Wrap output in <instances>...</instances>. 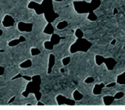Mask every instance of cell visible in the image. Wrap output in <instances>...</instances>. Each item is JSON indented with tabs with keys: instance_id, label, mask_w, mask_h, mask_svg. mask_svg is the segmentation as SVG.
<instances>
[{
	"instance_id": "obj_2",
	"label": "cell",
	"mask_w": 125,
	"mask_h": 110,
	"mask_svg": "<svg viewBox=\"0 0 125 110\" xmlns=\"http://www.w3.org/2000/svg\"><path fill=\"white\" fill-rule=\"evenodd\" d=\"M54 65L49 73L45 77L41 76L40 85L47 86L48 89L42 92L40 99L43 105L60 106L57 97L62 96L68 99L75 101L74 92L77 90L76 84L63 71L64 65L63 60L54 58Z\"/></svg>"
},
{
	"instance_id": "obj_19",
	"label": "cell",
	"mask_w": 125,
	"mask_h": 110,
	"mask_svg": "<svg viewBox=\"0 0 125 110\" xmlns=\"http://www.w3.org/2000/svg\"><path fill=\"white\" fill-rule=\"evenodd\" d=\"M22 78H24L25 80H27V81H31V80H32V77L26 75H22Z\"/></svg>"
},
{
	"instance_id": "obj_8",
	"label": "cell",
	"mask_w": 125,
	"mask_h": 110,
	"mask_svg": "<svg viewBox=\"0 0 125 110\" xmlns=\"http://www.w3.org/2000/svg\"><path fill=\"white\" fill-rule=\"evenodd\" d=\"M116 0H100V5L94 10L95 15L98 17H108L112 15L116 10Z\"/></svg>"
},
{
	"instance_id": "obj_21",
	"label": "cell",
	"mask_w": 125,
	"mask_h": 110,
	"mask_svg": "<svg viewBox=\"0 0 125 110\" xmlns=\"http://www.w3.org/2000/svg\"><path fill=\"white\" fill-rule=\"evenodd\" d=\"M21 77H22V75H21V74H18V75H17L16 76L13 77L11 78V80H15V79H18V78H21Z\"/></svg>"
},
{
	"instance_id": "obj_20",
	"label": "cell",
	"mask_w": 125,
	"mask_h": 110,
	"mask_svg": "<svg viewBox=\"0 0 125 110\" xmlns=\"http://www.w3.org/2000/svg\"><path fill=\"white\" fill-rule=\"evenodd\" d=\"M5 73V68L2 66H0V76H2L4 75Z\"/></svg>"
},
{
	"instance_id": "obj_18",
	"label": "cell",
	"mask_w": 125,
	"mask_h": 110,
	"mask_svg": "<svg viewBox=\"0 0 125 110\" xmlns=\"http://www.w3.org/2000/svg\"><path fill=\"white\" fill-rule=\"evenodd\" d=\"M32 60L31 59H27L25 60L24 62H23L22 63L20 64V68H31V66H32Z\"/></svg>"
},
{
	"instance_id": "obj_11",
	"label": "cell",
	"mask_w": 125,
	"mask_h": 110,
	"mask_svg": "<svg viewBox=\"0 0 125 110\" xmlns=\"http://www.w3.org/2000/svg\"><path fill=\"white\" fill-rule=\"evenodd\" d=\"M95 84L93 81L91 83H87L86 81L80 82L79 84H77V91H78L80 94L83 96H86V95H90L93 93L94 89Z\"/></svg>"
},
{
	"instance_id": "obj_24",
	"label": "cell",
	"mask_w": 125,
	"mask_h": 110,
	"mask_svg": "<svg viewBox=\"0 0 125 110\" xmlns=\"http://www.w3.org/2000/svg\"><path fill=\"white\" fill-rule=\"evenodd\" d=\"M123 61L124 62V63H125V58H124V59H123Z\"/></svg>"
},
{
	"instance_id": "obj_7",
	"label": "cell",
	"mask_w": 125,
	"mask_h": 110,
	"mask_svg": "<svg viewBox=\"0 0 125 110\" xmlns=\"http://www.w3.org/2000/svg\"><path fill=\"white\" fill-rule=\"evenodd\" d=\"M40 84L41 75H33L31 81H28L27 84L24 91L22 92V96L24 97H28L31 93H34L37 100L40 101L42 97V93L40 92Z\"/></svg>"
},
{
	"instance_id": "obj_12",
	"label": "cell",
	"mask_w": 125,
	"mask_h": 110,
	"mask_svg": "<svg viewBox=\"0 0 125 110\" xmlns=\"http://www.w3.org/2000/svg\"><path fill=\"white\" fill-rule=\"evenodd\" d=\"M76 33V31L69 30L68 28H63V29H58V27L53 28V34H56L60 37H66L67 36L74 34Z\"/></svg>"
},
{
	"instance_id": "obj_16",
	"label": "cell",
	"mask_w": 125,
	"mask_h": 110,
	"mask_svg": "<svg viewBox=\"0 0 125 110\" xmlns=\"http://www.w3.org/2000/svg\"><path fill=\"white\" fill-rule=\"evenodd\" d=\"M25 41H26L25 36H20V37L18 39H14V40H12L10 42H9V46H10V47L15 46H18V44H20L21 43H23Z\"/></svg>"
},
{
	"instance_id": "obj_6",
	"label": "cell",
	"mask_w": 125,
	"mask_h": 110,
	"mask_svg": "<svg viewBox=\"0 0 125 110\" xmlns=\"http://www.w3.org/2000/svg\"><path fill=\"white\" fill-rule=\"evenodd\" d=\"M77 40L78 38L76 33L67 36L64 39L60 40L59 42L55 44L51 49L52 55L56 59L63 60L64 58H69L72 53L71 52V47L77 41Z\"/></svg>"
},
{
	"instance_id": "obj_3",
	"label": "cell",
	"mask_w": 125,
	"mask_h": 110,
	"mask_svg": "<svg viewBox=\"0 0 125 110\" xmlns=\"http://www.w3.org/2000/svg\"><path fill=\"white\" fill-rule=\"evenodd\" d=\"M52 4V9L55 13L58 14L56 18L51 25L53 28L57 27L58 24L63 21L67 22L68 25L65 27L71 31H77L78 29L82 28L88 21L89 19V13H78L75 9L74 2H83V0H51Z\"/></svg>"
},
{
	"instance_id": "obj_22",
	"label": "cell",
	"mask_w": 125,
	"mask_h": 110,
	"mask_svg": "<svg viewBox=\"0 0 125 110\" xmlns=\"http://www.w3.org/2000/svg\"><path fill=\"white\" fill-rule=\"evenodd\" d=\"M15 98H16V96L12 97V98H11V99H10V100L9 101L8 103H9V104H10V103H11V102H13L14 101V99H15Z\"/></svg>"
},
{
	"instance_id": "obj_14",
	"label": "cell",
	"mask_w": 125,
	"mask_h": 110,
	"mask_svg": "<svg viewBox=\"0 0 125 110\" xmlns=\"http://www.w3.org/2000/svg\"><path fill=\"white\" fill-rule=\"evenodd\" d=\"M116 10L125 17V0H116Z\"/></svg>"
},
{
	"instance_id": "obj_10",
	"label": "cell",
	"mask_w": 125,
	"mask_h": 110,
	"mask_svg": "<svg viewBox=\"0 0 125 110\" xmlns=\"http://www.w3.org/2000/svg\"><path fill=\"white\" fill-rule=\"evenodd\" d=\"M123 93V94H125V84H119L115 83L113 87H107L105 86L102 89L101 94L105 97H115L117 93Z\"/></svg>"
},
{
	"instance_id": "obj_9",
	"label": "cell",
	"mask_w": 125,
	"mask_h": 110,
	"mask_svg": "<svg viewBox=\"0 0 125 110\" xmlns=\"http://www.w3.org/2000/svg\"><path fill=\"white\" fill-rule=\"evenodd\" d=\"M74 106H105L104 97L100 94L94 93L90 95L83 96L80 100H75Z\"/></svg>"
},
{
	"instance_id": "obj_4",
	"label": "cell",
	"mask_w": 125,
	"mask_h": 110,
	"mask_svg": "<svg viewBox=\"0 0 125 110\" xmlns=\"http://www.w3.org/2000/svg\"><path fill=\"white\" fill-rule=\"evenodd\" d=\"M95 56L89 50L71 53L69 57L71 61L67 65H64L63 71L76 84L86 81L87 78L92 77L93 69L97 64Z\"/></svg>"
},
{
	"instance_id": "obj_5",
	"label": "cell",
	"mask_w": 125,
	"mask_h": 110,
	"mask_svg": "<svg viewBox=\"0 0 125 110\" xmlns=\"http://www.w3.org/2000/svg\"><path fill=\"white\" fill-rule=\"evenodd\" d=\"M91 77L93 78V82L96 85L102 84L104 86H107L117 83L118 76L115 74L113 69L109 70L106 64L102 62L101 65H95Z\"/></svg>"
},
{
	"instance_id": "obj_15",
	"label": "cell",
	"mask_w": 125,
	"mask_h": 110,
	"mask_svg": "<svg viewBox=\"0 0 125 110\" xmlns=\"http://www.w3.org/2000/svg\"><path fill=\"white\" fill-rule=\"evenodd\" d=\"M2 24L5 27H12L14 24V19L9 14H6L3 18V21H2Z\"/></svg>"
},
{
	"instance_id": "obj_1",
	"label": "cell",
	"mask_w": 125,
	"mask_h": 110,
	"mask_svg": "<svg viewBox=\"0 0 125 110\" xmlns=\"http://www.w3.org/2000/svg\"><path fill=\"white\" fill-rule=\"evenodd\" d=\"M83 37L93 43L107 44L113 41L125 43V17L117 12L108 17L90 20L80 28Z\"/></svg>"
},
{
	"instance_id": "obj_25",
	"label": "cell",
	"mask_w": 125,
	"mask_h": 110,
	"mask_svg": "<svg viewBox=\"0 0 125 110\" xmlns=\"http://www.w3.org/2000/svg\"><path fill=\"white\" fill-rule=\"evenodd\" d=\"M0 24H2V21H0Z\"/></svg>"
},
{
	"instance_id": "obj_17",
	"label": "cell",
	"mask_w": 125,
	"mask_h": 110,
	"mask_svg": "<svg viewBox=\"0 0 125 110\" xmlns=\"http://www.w3.org/2000/svg\"><path fill=\"white\" fill-rule=\"evenodd\" d=\"M110 106H125V94L119 99H115Z\"/></svg>"
},
{
	"instance_id": "obj_23",
	"label": "cell",
	"mask_w": 125,
	"mask_h": 110,
	"mask_svg": "<svg viewBox=\"0 0 125 110\" xmlns=\"http://www.w3.org/2000/svg\"><path fill=\"white\" fill-rule=\"evenodd\" d=\"M2 34H3V31H2V30H1V29H0V36H1Z\"/></svg>"
},
{
	"instance_id": "obj_13",
	"label": "cell",
	"mask_w": 125,
	"mask_h": 110,
	"mask_svg": "<svg viewBox=\"0 0 125 110\" xmlns=\"http://www.w3.org/2000/svg\"><path fill=\"white\" fill-rule=\"evenodd\" d=\"M33 24L31 22H19L18 24V29L21 32L31 33L33 31Z\"/></svg>"
}]
</instances>
